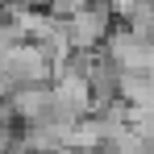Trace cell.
Segmentation results:
<instances>
[{
  "label": "cell",
  "instance_id": "obj_4",
  "mask_svg": "<svg viewBox=\"0 0 154 154\" xmlns=\"http://www.w3.org/2000/svg\"><path fill=\"white\" fill-rule=\"evenodd\" d=\"M88 4H92V0H50V4H46V13H50L54 21H71V17L83 13Z\"/></svg>",
  "mask_w": 154,
  "mask_h": 154
},
{
  "label": "cell",
  "instance_id": "obj_3",
  "mask_svg": "<svg viewBox=\"0 0 154 154\" xmlns=\"http://www.w3.org/2000/svg\"><path fill=\"white\" fill-rule=\"evenodd\" d=\"M121 100L133 108H154V71H121Z\"/></svg>",
  "mask_w": 154,
  "mask_h": 154
},
{
  "label": "cell",
  "instance_id": "obj_5",
  "mask_svg": "<svg viewBox=\"0 0 154 154\" xmlns=\"http://www.w3.org/2000/svg\"><path fill=\"white\" fill-rule=\"evenodd\" d=\"M104 4H108V13H112V21H117V25H129V21H133V13L142 8V0H104Z\"/></svg>",
  "mask_w": 154,
  "mask_h": 154
},
{
  "label": "cell",
  "instance_id": "obj_1",
  "mask_svg": "<svg viewBox=\"0 0 154 154\" xmlns=\"http://www.w3.org/2000/svg\"><path fill=\"white\" fill-rule=\"evenodd\" d=\"M63 25H67V38H71L75 50H104V42H108V33H112L117 21H112V13H108L104 0H92L83 13H75Z\"/></svg>",
  "mask_w": 154,
  "mask_h": 154
},
{
  "label": "cell",
  "instance_id": "obj_6",
  "mask_svg": "<svg viewBox=\"0 0 154 154\" xmlns=\"http://www.w3.org/2000/svg\"><path fill=\"white\" fill-rule=\"evenodd\" d=\"M21 4H29V8H46L50 0H21Z\"/></svg>",
  "mask_w": 154,
  "mask_h": 154
},
{
  "label": "cell",
  "instance_id": "obj_2",
  "mask_svg": "<svg viewBox=\"0 0 154 154\" xmlns=\"http://www.w3.org/2000/svg\"><path fill=\"white\" fill-rule=\"evenodd\" d=\"M8 112L17 125H42L54 112V88H17L8 96Z\"/></svg>",
  "mask_w": 154,
  "mask_h": 154
}]
</instances>
